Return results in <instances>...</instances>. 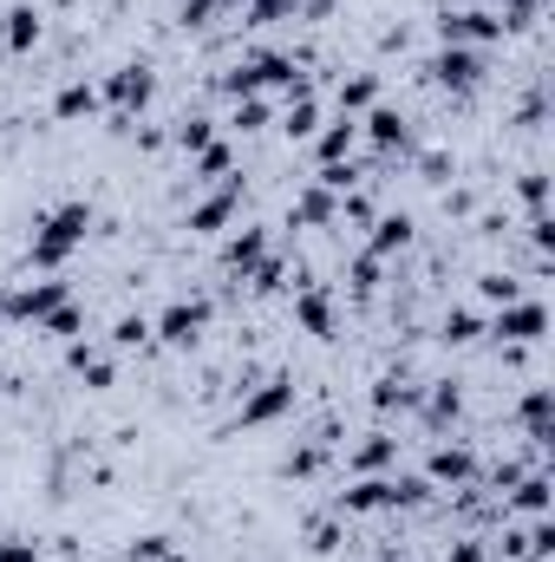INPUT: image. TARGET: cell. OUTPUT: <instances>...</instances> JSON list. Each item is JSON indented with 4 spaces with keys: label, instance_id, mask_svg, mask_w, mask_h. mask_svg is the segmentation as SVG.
Listing matches in <instances>:
<instances>
[{
    "label": "cell",
    "instance_id": "cell-46",
    "mask_svg": "<svg viewBox=\"0 0 555 562\" xmlns=\"http://www.w3.org/2000/svg\"><path fill=\"white\" fill-rule=\"evenodd\" d=\"M444 562H484V543H457Z\"/></svg>",
    "mask_w": 555,
    "mask_h": 562
},
{
    "label": "cell",
    "instance_id": "cell-17",
    "mask_svg": "<svg viewBox=\"0 0 555 562\" xmlns=\"http://www.w3.org/2000/svg\"><path fill=\"white\" fill-rule=\"evenodd\" d=\"M39 33H46V26H39V7H26V0H20V7H7V26H0L7 53H33V46H39Z\"/></svg>",
    "mask_w": 555,
    "mask_h": 562
},
{
    "label": "cell",
    "instance_id": "cell-35",
    "mask_svg": "<svg viewBox=\"0 0 555 562\" xmlns=\"http://www.w3.org/2000/svg\"><path fill=\"white\" fill-rule=\"evenodd\" d=\"M477 294L503 307V301H523V281H517V276H484V281H477Z\"/></svg>",
    "mask_w": 555,
    "mask_h": 562
},
{
    "label": "cell",
    "instance_id": "cell-34",
    "mask_svg": "<svg viewBox=\"0 0 555 562\" xmlns=\"http://www.w3.org/2000/svg\"><path fill=\"white\" fill-rule=\"evenodd\" d=\"M287 13H294V0H249V7H242L249 26H275V20H287Z\"/></svg>",
    "mask_w": 555,
    "mask_h": 562
},
{
    "label": "cell",
    "instance_id": "cell-30",
    "mask_svg": "<svg viewBox=\"0 0 555 562\" xmlns=\"http://www.w3.org/2000/svg\"><path fill=\"white\" fill-rule=\"evenodd\" d=\"M249 288H256V294H275V288H287V262H281V256H262V262L249 269Z\"/></svg>",
    "mask_w": 555,
    "mask_h": 562
},
{
    "label": "cell",
    "instance_id": "cell-7",
    "mask_svg": "<svg viewBox=\"0 0 555 562\" xmlns=\"http://www.w3.org/2000/svg\"><path fill=\"white\" fill-rule=\"evenodd\" d=\"M99 99H112V112L118 119H132V112H144L150 99H157V72L144 66V59H132V66H118L112 79H105V92Z\"/></svg>",
    "mask_w": 555,
    "mask_h": 562
},
{
    "label": "cell",
    "instance_id": "cell-8",
    "mask_svg": "<svg viewBox=\"0 0 555 562\" xmlns=\"http://www.w3.org/2000/svg\"><path fill=\"white\" fill-rule=\"evenodd\" d=\"M438 40L444 46H490V40H503V20L490 7H464V13H444L438 20Z\"/></svg>",
    "mask_w": 555,
    "mask_h": 562
},
{
    "label": "cell",
    "instance_id": "cell-28",
    "mask_svg": "<svg viewBox=\"0 0 555 562\" xmlns=\"http://www.w3.org/2000/svg\"><path fill=\"white\" fill-rule=\"evenodd\" d=\"M39 327H46L53 340H79V327H86V314H79V301H59V307H53V314H46Z\"/></svg>",
    "mask_w": 555,
    "mask_h": 562
},
{
    "label": "cell",
    "instance_id": "cell-48",
    "mask_svg": "<svg viewBox=\"0 0 555 562\" xmlns=\"http://www.w3.org/2000/svg\"><path fill=\"white\" fill-rule=\"evenodd\" d=\"M0 393H7V373H0Z\"/></svg>",
    "mask_w": 555,
    "mask_h": 562
},
{
    "label": "cell",
    "instance_id": "cell-37",
    "mask_svg": "<svg viewBox=\"0 0 555 562\" xmlns=\"http://www.w3.org/2000/svg\"><path fill=\"white\" fill-rule=\"evenodd\" d=\"M177 144H183V150L196 157L203 144H216V125H209V119H183V125H177Z\"/></svg>",
    "mask_w": 555,
    "mask_h": 562
},
{
    "label": "cell",
    "instance_id": "cell-31",
    "mask_svg": "<svg viewBox=\"0 0 555 562\" xmlns=\"http://www.w3.org/2000/svg\"><path fill=\"white\" fill-rule=\"evenodd\" d=\"M144 340H150V314H125V321L112 327V347H118V353H125V347H144Z\"/></svg>",
    "mask_w": 555,
    "mask_h": 562
},
{
    "label": "cell",
    "instance_id": "cell-20",
    "mask_svg": "<svg viewBox=\"0 0 555 562\" xmlns=\"http://www.w3.org/2000/svg\"><path fill=\"white\" fill-rule=\"evenodd\" d=\"M550 386H530L523 393V406H517V419H523V431L536 438V451H550V438H555V425H550Z\"/></svg>",
    "mask_w": 555,
    "mask_h": 562
},
{
    "label": "cell",
    "instance_id": "cell-42",
    "mask_svg": "<svg viewBox=\"0 0 555 562\" xmlns=\"http://www.w3.org/2000/svg\"><path fill=\"white\" fill-rule=\"evenodd\" d=\"M543 196H550V177H543V170H530V177H523V203H530L536 216H543Z\"/></svg>",
    "mask_w": 555,
    "mask_h": 562
},
{
    "label": "cell",
    "instance_id": "cell-10",
    "mask_svg": "<svg viewBox=\"0 0 555 562\" xmlns=\"http://www.w3.org/2000/svg\"><path fill=\"white\" fill-rule=\"evenodd\" d=\"M333 510L340 517H380V510H393V477L380 471V477H353L340 497H333Z\"/></svg>",
    "mask_w": 555,
    "mask_h": 562
},
{
    "label": "cell",
    "instance_id": "cell-11",
    "mask_svg": "<svg viewBox=\"0 0 555 562\" xmlns=\"http://www.w3.org/2000/svg\"><path fill=\"white\" fill-rule=\"evenodd\" d=\"M424 484H451V491L477 484V451H464V445H438V451L424 458Z\"/></svg>",
    "mask_w": 555,
    "mask_h": 562
},
{
    "label": "cell",
    "instance_id": "cell-16",
    "mask_svg": "<svg viewBox=\"0 0 555 562\" xmlns=\"http://www.w3.org/2000/svg\"><path fill=\"white\" fill-rule=\"evenodd\" d=\"M262 256H269V236H262V229H236V236L223 243V269L242 276V281H249V269H256Z\"/></svg>",
    "mask_w": 555,
    "mask_h": 562
},
{
    "label": "cell",
    "instance_id": "cell-24",
    "mask_svg": "<svg viewBox=\"0 0 555 562\" xmlns=\"http://www.w3.org/2000/svg\"><path fill=\"white\" fill-rule=\"evenodd\" d=\"M281 132H287L294 144L320 132V105H314V92H294V99H287V119H281Z\"/></svg>",
    "mask_w": 555,
    "mask_h": 562
},
{
    "label": "cell",
    "instance_id": "cell-13",
    "mask_svg": "<svg viewBox=\"0 0 555 562\" xmlns=\"http://www.w3.org/2000/svg\"><path fill=\"white\" fill-rule=\"evenodd\" d=\"M393 458H399V438H393V431H366V438L353 445V458H347V464H353V477H380Z\"/></svg>",
    "mask_w": 555,
    "mask_h": 562
},
{
    "label": "cell",
    "instance_id": "cell-1",
    "mask_svg": "<svg viewBox=\"0 0 555 562\" xmlns=\"http://www.w3.org/2000/svg\"><path fill=\"white\" fill-rule=\"evenodd\" d=\"M86 229H92V203H79V196H72V203L46 210V216L33 223V249H26V262H33V269H46V276H53V269H66V256L86 243Z\"/></svg>",
    "mask_w": 555,
    "mask_h": 562
},
{
    "label": "cell",
    "instance_id": "cell-29",
    "mask_svg": "<svg viewBox=\"0 0 555 562\" xmlns=\"http://www.w3.org/2000/svg\"><path fill=\"white\" fill-rule=\"evenodd\" d=\"M424 413H431V425H444V419H457L464 413V393L444 380V386H431V400H424Z\"/></svg>",
    "mask_w": 555,
    "mask_h": 562
},
{
    "label": "cell",
    "instance_id": "cell-9",
    "mask_svg": "<svg viewBox=\"0 0 555 562\" xmlns=\"http://www.w3.org/2000/svg\"><path fill=\"white\" fill-rule=\"evenodd\" d=\"M236 210H242V177H223V190H209V196L190 210V229H196V236H223V229L236 223Z\"/></svg>",
    "mask_w": 555,
    "mask_h": 562
},
{
    "label": "cell",
    "instance_id": "cell-27",
    "mask_svg": "<svg viewBox=\"0 0 555 562\" xmlns=\"http://www.w3.org/2000/svg\"><path fill=\"white\" fill-rule=\"evenodd\" d=\"M373 406H380V413H393V406L406 413V406H418V386H406L399 373H386V380L373 386Z\"/></svg>",
    "mask_w": 555,
    "mask_h": 562
},
{
    "label": "cell",
    "instance_id": "cell-45",
    "mask_svg": "<svg viewBox=\"0 0 555 562\" xmlns=\"http://www.w3.org/2000/svg\"><path fill=\"white\" fill-rule=\"evenodd\" d=\"M314 550H320V557L340 550V524H320V530H314Z\"/></svg>",
    "mask_w": 555,
    "mask_h": 562
},
{
    "label": "cell",
    "instance_id": "cell-4",
    "mask_svg": "<svg viewBox=\"0 0 555 562\" xmlns=\"http://www.w3.org/2000/svg\"><path fill=\"white\" fill-rule=\"evenodd\" d=\"M484 334H497V340H510V347H530V340L550 334V307H543V301H503Z\"/></svg>",
    "mask_w": 555,
    "mask_h": 562
},
{
    "label": "cell",
    "instance_id": "cell-41",
    "mask_svg": "<svg viewBox=\"0 0 555 562\" xmlns=\"http://www.w3.org/2000/svg\"><path fill=\"white\" fill-rule=\"evenodd\" d=\"M216 13H223L216 0H183V7H177V20H183V26H209Z\"/></svg>",
    "mask_w": 555,
    "mask_h": 562
},
{
    "label": "cell",
    "instance_id": "cell-38",
    "mask_svg": "<svg viewBox=\"0 0 555 562\" xmlns=\"http://www.w3.org/2000/svg\"><path fill=\"white\" fill-rule=\"evenodd\" d=\"M477 334H484V321H477V314H464V307L444 321V340H451V347H464V340H477Z\"/></svg>",
    "mask_w": 555,
    "mask_h": 562
},
{
    "label": "cell",
    "instance_id": "cell-36",
    "mask_svg": "<svg viewBox=\"0 0 555 562\" xmlns=\"http://www.w3.org/2000/svg\"><path fill=\"white\" fill-rule=\"evenodd\" d=\"M229 125H236V132H262V125H269V105H262V99H236Z\"/></svg>",
    "mask_w": 555,
    "mask_h": 562
},
{
    "label": "cell",
    "instance_id": "cell-22",
    "mask_svg": "<svg viewBox=\"0 0 555 562\" xmlns=\"http://www.w3.org/2000/svg\"><path fill=\"white\" fill-rule=\"evenodd\" d=\"M66 360H72V373H79V380H86V386H92V393H105V386H112V380H118V367H112V360H105V353H92V347H86V340H72V347H66Z\"/></svg>",
    "mask_w": 555,
    "mask_h": 562
},
{
    "label": "cell",
    "instance_id": "cell-18",
    "mask_svg": "<svg viewBox=\"0 0 555 562\" xmlns=\"http://www.w3.org/2000/svg\"><path fill=\"white\" fill-rule=\"evenodd\" d=\"M406 243H412V216H406V210H393V216H373V243H366V249H373L380 262H393Z\"/></svg>",
    "mask_w": 555,
    "mask_h": 562
},
{
    "label": "cell",
    "instance_id": "cell-21",
    "mask_svg": "<svg viewBox=\"0 0 555 562\" xmlns=\"http://www.w3.org/2000/svg\"><path fill=\"white\" fill-rule=\"evenodd\" d=\"M92 112H99V86H86V79L59 86V99H53V119H59V125H79V119H92Z\"/></svg>",
    "mask_w": 555,
    "mask_h": 562
},
{
    "label": "cell",
    "instance_id": "cell-5",
    "mask_svg": "<svg viewBox=\"0 0 555 562\" xmlns=\"http://www.w3.org/2000/svg\"><path fill=\"white\" fill-rule=\"evenodd\" d=\"M424 72H431L444 92H477V86H484V53H477V46H438Z\"/></svg>",
    "mask_w": 555,
    "mask_h": 562
},
{
    "label": "cell",
    "instance_id": "cell-39",
    "mask_svg": "<svg viewBox=\"0 0 555 562\" xmlns=\"http://www.w3.org/2000/svg\"><path fill=\"white\" fill-rule=\"evenodd\" d=\"M380 269H386V262H380L373 249H360V262H353V288H360V294H373V288H380Z\"/></svg>",
    "mask_w": 555,
    "mask_h": 562
},
{
    "label": "cell",
    "instance_id": "cell-2",
    "mask_svg": "<svg viewBox=\"0 0 555 562\" xmlns=\"http://www.w3.org/2000/svg\"><path fill=\"white\" fill-rule=\"evenodd\" d=\"M59 301H72V288H66L59 276H46V281H26V288H7V294H0V314H7V321H33V327H39Z\"/></svg>",
    "mask_w": 555,
    "mask_h": 562
},
{
    "label": "cell",
    "instance_id": "cell-33",
    "mask_svg": "<svg viewBox=\"0 0 555 562\" xmlns=\"http://www.w3.org/2000/svg\"><path fill=\"white\" fill-rule=\"evenodd\" d=\"M536 13H543V0H503V33H523V26H536Z\"/></svg>",
    "mask_w": 555,
    "mask_h": 562
},
{
    "label": "cell",
    "instance_id": "cell-25",
    "mask_svg": "<svg viewBox=\"0 0 555 562\" xmlns=\"http://www.w3.org/2000/svg\"><path fill=\"white\" fill-rule=\"evenodd\" d=\"M523 517H550V477L543 471H530V477H517V497H510Z\"/></svg>",
    "mask_w": 555,
    "mask_h": 562
},
{
    "label": "cell",
    "instance_id": "cell-6",
    "mask_svg": "<svg viewBox=\"0 0 555 562\" xmlns=\"http://www.w3.org/2000/svg\"><path fill=\"white\" fill-rule=\"evenodd\" d=\"M294 413V380H262L256 393H242V406H236V425H249V431H262V425H275Z\"/></svg>",
    "mask_w": 555,
    "mask_h": 562
},
{
    "label": "cell",
    "instance_id": "cell-44",
    "mask_svg": "<svg viewBox=\"0 0 555 562\" xmlns=\"http://www.w3.org/2000/svg\"><path fill=\"white\" fill-rule=\"evenodd\" d=\"M0 562H39V550H33L26 537H7V543H0Z\"/></svg>",
    "mask_w": 555,
    "mask_h": 562
},
{
    "label": "cell",
    "instance_id": "cell-14",
    "mask_svg": "<svg viewBox=\"0 0 555 562\" xmlns=\"http://www.w3.org/2000/svg\"><path fill=\"white\" fill-rule=\"evenodd\" d=\"M360 132L380 144V150H406V144H412V125H406V112H393V105H373V112L360 119Z\"/></svg>",
    "mask_w": 555,
    "mask_h": 562
},
{
    "label": "cell",
    "instance_id": "cell-3",
    "mask_svg": "<svg viewBox=\"0 0 555 562\" xmlns=\"http://www.w3.org/2000/svg\"><path fill=\"white\" fill-rule=\"evenodd\" d=\"M203 327H209V301H203V294L170 301V307L150 321V334H157L163 347H196V340H203Z\"/></svg>",
    "mask_w": 555,
    "mask_h": 562
},
{
    "label": "cell",
    "instance_id": "cell-43",
    "mask_svg": "<svg viewBox=\"0 0 555 562\" xmlns=\"http://www.w3.org/2000/svg\"><path fill=\"white\" fill-rule=\"evenodd\" d=\"M320 458H327V451H320V445H307V451H294V458H287V471H294V477H307V471H320Z\"/></svg>",
    "mask_w": 555,
    "mask_h": 562
},
{
    "label": "cell",
    "instance_id": "cell-32",
    "mask_svg": "<svg viewBox=\"0 0 555 562\" xmlns=\"http://www.w3.org/2000/svg\"><path fill=\"white\" fill-rule=\"evenodd\" d=\"M424 497H431V484H424V477H399V471H393V510H418Z\"/></svg>",
    "mask_w": 555,
    "mask_h": 562
},
{
    "label": "cell",
    "instance_id": "cell-26",
    "mask_svg": "<svg viewBox=\"0 0 555 562\" xmlns=\"http://www.w3.org/2000/svg\"><path fill=\"white\" fill-rule=\"evenodd\" d=\"M229 170H236V150H229V144H203V150H196V177H203V183H223Z\"/></svg>",
    "mask_w": 555,
    "mask_h": 562
},
{
    "label": "cell",
    "instance_id": "cell-19",
    "mask_svg": "<svg viewBox=\"0 0 555 562\" xmlns=\"http://www.w3.org/2000/svg\"><path fill=\"white\" fill-rule=\"evenodd\" d=\"M294 321H301L314 340H327V334H333V301H327V288H301V294H294Z\"/></svg>",
    "mask_w": 555,
    "mask_h": 562
},
{
    "label": "cell",
    "instance_id": "cell-47",
    "mask_svg": "<svg viewBox=\"0 0 555 562\" xmlns=\"http://www.w3.org/2000/svg\"><path fill=\"white\" fill-rule=\"evenodd\" d=\"M216 7H249V0H216Z\"/></svg>",
    "mask_w": 555,
    "mask_h": 562
},
{
    "label": "cell",
    "instance_id": "cell-23",
    "mask_svg": "<svg viewBox=\"0 0 555 562\" xmlns=\"http://www.w3.org/2000/svg\"><path fill=\"white\" fill-rule=\"evenodd\" d=\"M373 105H380V79H373V72L340 79V112H347V119H360V112H373Z\"/></svg>",
    "mask_w": 555,
    "mask_h": 562
},
{
    "label": "cell",
    "instance_id": "cell-15",
    "mask_svg": "<svg viewBox=\"0 0 555 562\" xmlns=\"http://www.w3.org/2000/svg\"><path fill=\"white\" fill-rule=\"evenodd\" d=\"M353 144H360V119H347V112H340L333 125H320V132H314V157H320V164H347V157H353Z\"/></svg>",
    "mask_w": 555,
    "mask_h": 562
},
{
    "label": "cell",
    "instance_id": "cell-40",
    "mask_svg": "<svg viewBox=\"0 0 555 562\" xmlns=\"http://www.w3.org/2000/svg\"><path fill=\"white\" fill-rule=\"evenodd\" d=\"M177 550H170V537H138L132 543V562H170Z\"/></svg>",
    "mask_w": 555,
    "mask_h": 562
},
{
    "label": "cell",
    "instance_id": "cell-12",
    "mask_svg": "<svg viewBox=\"0 0 555 562\" xmlns=\"http://www.w3.org/2000/svg\"><path fill=\"white\" fill-rule=\"evenodd\" d=\"M333 216H340V196L320 190V183H307V190L294 196V210H287V223H301V229H327Z\"/></svg>",
    "mask_w": 555,
    "mask_h": 562
}]
</instances>
